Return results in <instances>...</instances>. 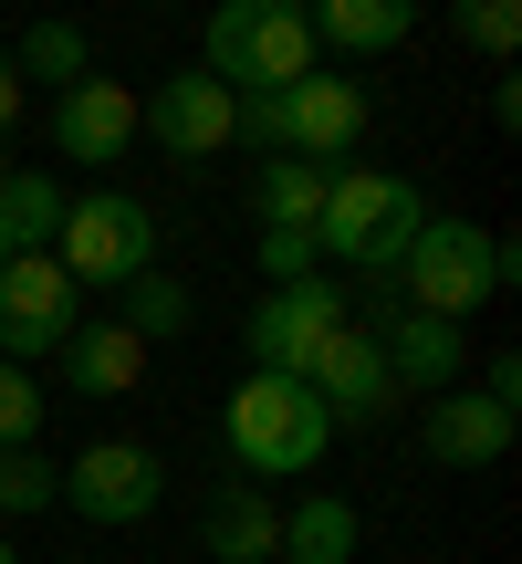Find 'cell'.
<instances>
[{
	"mask_svg": "<svg viewBox=\"0 0 522 564\" xmlns=\"http://www.w3.org/2000/svg\"><path fill=\"white\" fill-rule=\"evenodd\" d=\"M418 220H428L418 178H398V167H335V188L314 209V251L366 272V303H377V293H398V262L418 241Z\"/></svg>",
	"mask_w": 522,
	"mask_h": 564,
	"instance_id": "1",
	"label": "cell"
},
{
	"mask_svg": "<svg viewBox=\"0 0 522 564\" xmlns=\"http://www.w3.org/2000/svg\"><path fill=\"white\" fill-rule=\"evenodd\" d=\"M512 282H522V251L491 220H439V209H428L407 262H398V303L428 314V324H470L481 303H502Z\"/></svg>",
	"mask_w": 522,
	"mask_h": 564,
	"instance_id": "2",
	"label": "cell"
},
{
	"mask_svg": "<svg viewBox=\"0 0 522 564\" xmlns=\"http://www.w3.org/2000/svg\"><path fill=\"white\" fill-rule=\"evenodd\" d=\"M220 440H230V481L272 491V481H293V470H314L324 449H335V429H324L314 387L241 377V387H230V408H220Z\"/></svg>",
	"mask_w": 522,
	"mask_h": 564,
	"instance_id": "3",
	"label": "cell"
},
{
	"mask_svg": "<svg viewBox=\"0 0 522 564\" xmlns=\"http://www.w3.org/2000/svg\"><path fill=\"white\" fill-rule=\"evenodd\" d=\"M314 21H303V0H220L209 11V84H230V95H293L303 74H314Z\"/></svg>",
	"mask_w": 522,
	"mask_h": 564,
	"instance_id": "4",
	"label": "cell"
},
{
	"mask_svg": "<svg viewBox=\"0 0 522 564\" xmlns=\"http://www.w3.org/2000/svg\"><path fill=\"white\" fill-rule=\"evenodd\" d=\"M53 262L74 272V293H116V282L157 272V209H146L137 188H95V199L63 209Z\"/></svg>",
	"mask_w": 522,
	"mask_h": 564,
	"instance_id": "5",
	"label": "cell"
},
{
	"mask_svg": "<svg viewBox=\"0 0 522 564\" xmlns=\"http://www.w3.org/2000/svg\"><path fill=\"white\" fill-rule=\"evenodd\" d=\"M345 324H356V293H345V282H272V293L251 303V324H241V345H251V377H314V356L324 345L345 335Z\"/></svg>",
	"mask_w": 522,
	"mask_h": 564,
	"instance_id": "6",
	"label": "cell"
},
{
	"mask_svg": "<svg viewBox=\"0 0 522 564\" xmlns=\"http://www.w3.org/2000/svg\"><path fill=\"white\" fill-rule=\"evenodd\" d=\"M74 324H84V293H74V272H63L53 251H11V262H0V356L11 366L42 377V356H63Z\"/></svg>",
	"mask_w": 522,
	"mask_h": 564,
	"instance_id": "7",
	"label": "cell"
},
{
	"mask_svg": "<svg viewBox=\"0 0 522 564\" xmlns=\"http://www.w3.org/2000/svg\"><path fill=\"white\" fill-rule=\"evenodd\" d=\"M63 502H74L84 523L126 533V523H146V512L167 502V460H157L146 440H95L74 470H63Z\"/></svg>",
	"mask_w": 522,
	"mask_h": 564,
	"instance_id": "8",
	"label": "cell"
},
{
	"mask_svg": "<svg viewBox=\"0 0 522 564\" xmlns=\"http://www.w3.org/2000/svg\"><path fill=\"white\" fill-rule=\"evenodd\" d=\"M230 116H241V95H230V84H209L199 63H188V74H167L157 95H137V137H157L167 158H220L230 147Z\"/></svg>",
	"mask_w": 522,
	"mask_h": 564,
	"instance_id": "9",
	"label": "cell"
},
{
	"mask_svg": "<svg viewBox=\"0 0 522 564\" xmlns=\"http://www.w3.org/2000/svg\"><path fill=\"white\" fill-rule=\"evenodd\" d=\"M303 387H314L324 429H377L387 408H398V377H387V356H377V324H366V314H356V324H345V335L314 356V377H303Z\"/></svg>",
	"mask_w": 522,
	"mask_h": 564,
	"instance_id": "10",
	"label": "cell"
},
{
	"mask_svg": "<svg viewBox=\"0 0 522 564\" xmlns=\"http://www.w3.org/2000/svg\"><path fill=\"white\" fill-rule=\"evenodd\" d=\"M366 137V84L314 63V74L282 95V158H314V167H345V147Z\"/></svg>",
	"mask_w": 522,
	"mask_h": 564,
	"instance_id": "11",
	"label": "cell"
},
{
	"mask_svg": "<svg viewBox=\"0 0 522 564\" xmlns=\"http://www.w3.org/2000/svg\"><path fill=\"white\" fill-rule=\"evenodd\" d=\"M53 147L74 167H116L126 147H137V95H126L116 74H84L74 95H53Z\"/></svg>",
	"mask_w": 522,
	"mask_h": 564,
	"instance_id": "12",
	"label": "cell"
},
{
	"mask_svg": "<svg viewBox=\"0 0 522 564\" xmlns=\"http://www.w3.org/2000/svg\"><path fill=\"white\" fill-rule=\"evenodd\" d=\"M512 408H491L481 387H449V398H428V419H418V440H428V460L439 470H491V460H512Z\"/></svg>",
	"mask_w": 522,
	"mask_h": 564,
	"instance_id": "13",
	"label": "cell"
},
{
	"mask_svg": "<svg viewBox=\"0 0 522 564\" xmlns=\"http://www.w3.org/2000/svg\"><path fill=\"white\" fill-rule=\"evenodd\" d=\"M377 356H387V377H398V398L407 387L449 398V387H460V324H428V314H407V303H387L377 314Z\"/></svg>",
	"mask_w": 522,
	"mask_h": 564,
	"instance_id": "14",
	"label": "cell"
},
{
	"mask_svg": "<svg viewBox=\"0 0 522 564\" xmlns=\"http://www.w3.org/2000/svg\"><path fill=\"white\" fill-rule=\"evenodd\" d=\"M199 554L209 564H272L282 554V502L251 491V481H220L209 512H199Z\"/></svg>",
	"mask_w": 522,
	"mask_h": 564,
	"instance_id": "15",
	"label": "cell"
},
{
	"mask_svg": "<svg viewBox=\"0 0 522 564\" xmlns=\"http://www.w3.org/2000/svg\"><path fill=\"white\" fill-rule=\"evenodd\" d=\"M63 387H74V398H126V387H146V345L126 335L116 314H84L74 345H63Z\"/></svg>",
	"mask_w": 522,
	"mask_h": 564,
	"instance_id": "16",
	"label": "cell"
},
{
	"mask_svg": "<svg viewBox=\"0 0 522 564\" xmlns=\"http://www.w3.org/2000/svg\"><path fill=\"white\" fill-rule=\"evenodd\" d=\"M356 544H366V512L345 491H303L282 512V564H356Z\"/></svg>",
	"mask_w": 522,
	"mask_h": 564,
	"instance_id": "17",
	"label": "cell"
},
{
	"mask_svg": "<svg viewBox=\"0 0 522 564\" xmlns=\"http://www.w3.org/2000/svg\"><path fill=\"white\" fill-rule=\"evenodd\" d=\"M303 21H314V53H398L418 11L407 0H314Z\"/></svg>",
	"mask_w": 522,
	"mask_h": 564,
	"instance_id": "18",
	"label": "cell"
},
{
	"mask_svg": "<svg viewBox=\"0 0 522 564\" xmlns=\"http://www.w3.org/2000/svg\"><path fill=\"white\" fill-rule=\"evenodd\" d=\"M324 188H335V167H314V158H261V167H251V209H261V230H314Z\"/></svg>",
	"mask_w": 522,
	"mask_h": 564,
	"instance_id": "19",
	"label": "cell"
},
{
	"mask_svg": "<svg viewBox=\"0 0 522 564\" xmlns=\"http://www.w3.org/2000/svg\"><path fill=\"white\" fill-rule=\"evenodd\" d=\"M11 74L42 84V95H74V84L95 74V42H84V21H32V32L11 42Z\"/></svg>",
	"mask_w": 522,
	"mask_h": 564,
	"instance_id": "20",
	"label": "cell"
},
{
	"mask_svg": "<svg viewBox=\"0 0 522 564\" xmlns=\"http://www.w3.org/2000/svg\"><path fill=\"white\" fill-rule=\"evenodd\" d=\"M116 324H126L137 345H167V335L199 324V293H188L178 272H137V282H116Z\"/></svg>",
	"mask_w": 522,
	"mask_h": 564,
	"instance_id": "21",
	"label": "cell"
},
{
	"mask_svg": "<svg viewBox=\"0 0 522 564\" xmlns=\"http://www.w3.org/2000/svg\"><path fill=\"white\" fill-rule=\"evenodd\" d=\"M63 178L53 167H11V188H0V241L11 251H53V230H63Z\"/></svg>",
	"mask_w": 522,
	"mask_h": 564,
	"instance_id": "22",
	"label": "cell"
},
{
	"mask_svg": "<svg viewBox=\"0 0 522 564\" xmlns=\"http://www.w3.org/2000/svg\"><path fill=\"white\" fill-rule=\"evenodd\" d=\"M53 502H63V470L42 460V449H0V512L32 523V512H53Z\"/></svg>",
	"mask_w": 522,
	"mask_h": 564,
	"instance_id": "23",
	"label": "cell"
},
{
	"mask_svg": "<svg viewBox=\"0 0 522 564\" xmlns=\"http://www.w3.org/2000/svg\"><path fill=\"white\" fill-rule=\"evenodd\" d=\"M42 440V377L0 356V449H32Z\"/></svg>",
	"mask_w": 522,
	"mask_h": 564,
	"instance_id": "24",
	"label": "cell"
},
{
	"mask_svg": "<svg viewBox=\"0 0 522 564\" xmlns=\"http://www.w3.org/2000/svg\"><path fill=\"white\" fill-rule=\"evenodd\" d=\"M460 42H481L491 63L522 53V0H460Z\"/></svg>",
	"mask_w": 522,
	"mask_h": 564,
	"instance_id": "25",
	"label": "cell"
},
{
	"mask_svg": "<svg viewBox=\"0 0 522 564\" xmlns=\"http://www.w3.org/2000/svg\"><path fill=\"white\" fill-rule=\"evenodd\" d=\"M251 262H261V282H314V272H324V251H314V230H261Z\"/></svg>",
	"mask_w": 522,
	"mask_h": 564,
	"instance_id": "26",
	"label": "cell"
},
{
	"mask_svg": "<svg viewBox=\"0 0 522 564\" xmlns=\"http://www.w3.org/2000/svg\"><path fill=\"white\" fill-rule=\"evenodd\" d=\"M481 398H491V408H512V419H522V356H491V366H481Z\"/></svg>",
	"mask_w": 522,
	"mask_h": 564,
	"instance_id": "27",
	"label": "cell"
},
{
	"mask_svg": "<svg viewBox=\"0 0 522 564\" xmlns=\"http://www.w3.org/2000/svg\"><path fill=\"white\" fill-rule=\"evenodd\" d=\"M21 105H32V84L11 74V42H0V147H11V126H21Z\"/></svg>",
	"mask_w": 522,
	"mask_h": 564,
	"instance_id": "28",
	"label": "cell"
},
{
	"mask_svg": "<svg viewBox=\"0 0 522 564\" xmlns=\"http://www.w3.org/2000/svg\"><path fill=\"white\" fill-rule=\"evenodd\" d=\"M11 167H21V158H11V147H0V188H11Z\"/></svg>",
	"mask_w": 522,
	"mask_h": 564,
	"instance_id": "29",
	"label": "cell"
},
{
	"mask_svg": "<svg viewBox=\"0 0 522 564\" xmlns=\"http://www.w3.org/2000/svg\"><path fill=\"white\" fill-rule=\"evenodd\" d=\"M0 564H21V554H11V533H0Z\"/></svg>",
	"mask_w": 522,
	"mask_h": 564,
	"instance_id": "30",
	"label": "cell"
},
{
	"mask_svg": "<svg viewBox=\"0 0 522 564\" xmlns=\"http://www.w3.org/2000/svg\"><path fill=\"white\" fill-rule=\"evenodd\" d=\"M0 262H11V241H0Z\"/></svg>",
	"mask_w": 522,
	"mask_h": 564,
	"instance_id": "31",
	"label": "cell"
},
{
	"mask_svg": "<svg viewBox=\"0 0 522 564\" xmlns=\"http://www.w3.org/2000/svg\"><path fill=\"white\" fill-rule=\"evenodd\" d=\"M272 564H282V554H272Z\"/></svg>",
	"mask_w": 522,
	"mask_h": 564,
	"instance_id": "32",
	"label": "cell"
}]
</instances>
